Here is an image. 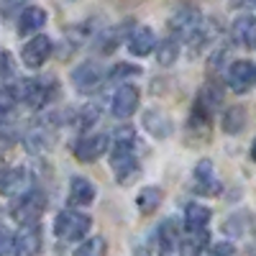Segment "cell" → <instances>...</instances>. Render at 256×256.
Returning <instances> with one entry per match:
<instances>
[{
	"label": "cell",
	"mask_w": 256,
	"mask_h": 256,
	"mask_svg": "<svg viewBox=\"0 0 256 256\" xmlns=\"http://www.w3.org/2000/svg\"><path fill=\"white\" fill-rule=\"evenodd\" d=\"M169 38H174L177 44H190L198 49L205 41V18L198 8L184 6L169 18Z\"/></svg>",
	"instance_id": "cell-1"
},
{
	"label": "cell",
	"mask_w": 256,
	"mask_h": 256,
	"mask_svg": "<svg viewBox=\"0 0 256 256\" xmlns=\"http://www.w3.org/2000/svg\"><path fill=\"white\" fill-rule=\"evenodd\" d=\"M92 228V218L82 210H62L56 220H54V233L56 238L64 244H77L90 233Z\"/></svg>",
	"instance_id": "cell-2"
},
{
	"label": "cell",
	"mask_w": 256,
	"mask_h": 256,
	"mask_svg": "<svg viewBox=\"0 0 256 256\" xmlns=\"http://www.w3.org/2000/svg\"><path fill=\"white\" fill-rule=\"evenodd\" d=\"M44 210H46L44 192L28 190V192H24V195L18 198V202H13L10 216H13V220H18L20 226H28V223H38V218H41V212H44Z\"/></svg>",
	"instance_id": "cell-3"
},
{
	"label": "cell",
	"mask_w": 256,
	"mask_h": 256,
	"mask_svg": "<svg viewBox=\"0 0 256 256\" xmlns=\"http://www.w3.org/2000/svg\"><path fill=\"white\" fill-rule=\"evenodd\" d=\"M105 80H108V72H105L98 62H82L72 70V84L82 95H90V92L100 90V84Z\"/></svg>",
	"instance_id": "cell-4"
},
{
	"label": "cell",
	"mask_w": 256,
	"mask_h": 256,
	"mask_svg": "<svg viewBox=\"0 0 256 256\" xmlns=\"http://www.w3.org/2000/svg\"><path fill=\"white\" fill-rule=\"evenodd\" d=\"M59 88L54 84L52 77H34V80H26L20 84V100H24L28 108H44V105L54 98Z\"/></svg>",
	"instance_id": "cell-5"
},
{
	"label": "cell",
	"mask_w": 256,
	"mask_h": 256,
	"mask_svg": "<svg viewBox=\"0 0 256 256\" xmlns=\"http://www.w3.org/2000/svg\"><path fill=\"white\" fill-rule=\"evenodd\" d=\"M192 190L198 192V195H202V198H216L218 192L223 190V184H220V180H218V174H216V166H212V162L210 159H200L198 162V166H195V172H192Z\"/></svg>",
	"instance_id": "cell-6"
},
{
	"label": "cell",
	"mask_w": 256,
	"mask_h": 256,
	"mask_svg": "<svg viewBox=\"0 0 256 256\" xmlns=\"http://www.w3.org/2000/svg\"><path fill=\"white\" fill-rule=\"evenodd\" d=\"M138 100H141V92L136 84H120V88L113 92L110 98V113L118 118V120H126V118H131L138 108Z\"/></svg>",
	"instance_id": "cell-7"
},
{
	"label": "cell",
	"mask_w": 256,
	"mask_h": 256,
	"mask_svg": "<svg viewBox=\"0 0 256 256\" xmlns=\"http://www.w3.org/2000/svg\"><path fill=\"white\" fill-rule=\"evenodd\" d=\"M108 146H110V138L105 134H84L74 144V156L82 164H90V162L100 159L105 152H108Z\"/></svg>",
	"instance_id": "cell-8"
},
{
	"label": "cell",
	"mask_w": 256,
	"mask_h": 256,
	"mask_svg": "<svg viewBox=\"0 0 256 256\" xmlns=\"http://www.w3.org/2000/svg\"><path fill=\"white\" fill-rule=\"evenodd\" d=\"M41 223H28L20 226L13 233V246H16V256H38L41 251Z\"/></svg>",
	"instance_id": "cell-9"
},
{
	"label": "cell",
	"mask_w": 256,
	"mask_h": 256,
	"mask_svg": "<svg viewBox=\"0 0 256 256\" xmlns=\"http://www.w3.org/2000/svg\"><path fill=\"white\" fill-rule=\"evenodd\" d=\"M52 52H54V41L49 36H44V34H38L20 49V59H24V64L28 70H38L41 64H46Z\"/></svg>",
	"instance_id": "cell-10"
},
{
	"label": "cell",
	"mask_w": 256,
	"mask_h": 256,
	"mask_svg": "<svg viewBox=\"0 0 256 256\" xmlns=\"http://www.w3.org/2000/svg\"><path fill=\"white\" fill-rule=\"evenodd\" d=\"M220 100H223V88L216 82V80H210L202 84V90L198 92V100H195V116L210 120L212 116H216V110L220 108Z\"/></svg>",
	"instance_id": "cell-11"
},
{
	"label": "cell",
	"mask_w": 256,
	"mask_h": 256,
	"mask_svg": "<svg viewBox=\"0 0 256 256\" xmlns=\"http://www.w3.org/2000/svg\"><path fill=\"white\" fill-rule=\"evenodd\" d=\"M226 82H228V88L233 92H248V88L256 82V67L251 62L246 59H238V62H233L230 67H228V74H226Z\"/></svg>",
	"instance_id": "cell-12"
},
{
	"label": "cell",
	"mask_w": 256,
	"mask_h": 256,
	"mask_svg": "<svg viewBox=\"0 0 256 256\" xmlns=\"http://www.w3.org/2000/svg\"><path fill=\"white\" fill-rule=\"evenodd\" d=\"M159 38L154 34V28L148 26H136L131 34H128V52L134 56H148L152 52H156Z\"/></svg>",
	"instance_id": "cell-13"
},
{
	"label": "cell",
	"mask_w": 256,
	"mask_h": 256,
	"mask_svg": "<svg viewBox=\"0 0 256 256\" xmlns=\"http://www.w3.org/2000/svg\"><path fill=\"white\" fill-rule=\"evenodd\" d=\"M31 177L24 166H8V169H0V195L13 198L20 195L26 187H28Z\"/></svg>",
	"instance_id": "cell-14"
},
{
	"label": "cell",
	"mask_w": 256,
	"mask_h": 256,
	"mask_svg": "<svg viewBox=\"0 0 256 256\" xmlns=\"http://www.w3.org/2000/svg\"><path fill=\"white\" fill-rule=\"evenodd\" d=\"M46 10L41 6H26L18 16V34L20 36H38V31L46 26Z\"/></svg>",
	"instance_id": "cell-15"
},
{
	"label": "cell",
	"mask_w": 256,
	"mask_h": 256,
	"mask_svg": "<svg viewBox=\"0 0 256 256\" xmlns=\"http://www.w3.org/2000/svg\"><path fill=\"white\" fill-rule=\"evenodd\" d=\"M110 166H113V174L120 184H131V180L138 174V159L134 152H120L110 156Z\"/></svg>",
	"instance_id": "cell-16"
},
{
	"label": "cell",
	"mask_w": 256,
	"mask_h": 256,
	"mask_svg": "<svg viewBox=\"0 0 256 256\" xmlns=\"http://www.w3.org/2000/svg\"><path fill=\"white\" fill-rule=\"evenodd\" d=\"M230 36L238 46L256 49V18L254 16H238L230 26Z\"/></svg>",
	"instance_id": "cell-17"
},
{
	"label": "cell",
	"mask_w": 256,
	"mask_h": 256,
	"mask_svg": "<svg viewBox=\"0 0 256 256\" xmlns=\"http://www.w3.org/2000/svg\"><path fill=\"white\" fill-rule=\"evenodd\" d=\"M144 128H146V131L152 134L154 138H166V136H172L174 123H172V118H169L164 110L152 108V110L144 113Z\"/></svg>",
	"instance_id": "cell-18"
},
{
	"label": "cell",
	"mask_w": 256,
	"mask_h": 256,
	"mask_svg": "<svg viewBox=\"0 0 256 256\" xmlns=\"http://www.w3.org/2000/svg\"><path fill=\"white\" fill-rule=\"evenodd\" d=\"M70 205L74 208H84L95 200V184L88 177H72L70 182V195H67Z\"/></svg>",
	"instance_id": "cell-19"
},
{
	"label": "cell",
	"mask_w": 256,
	"mask_h": 256,
	"mask_svg": "<svg viewBox=\"0 0 256 256\" xmlns=\"http://www.w3.org/2000/svg\"><path fill=\"white\" fill-rule=\"evenodd\" d=\"M210 218H212L210 208H205V205H200V202H190V205L184 208V228H187L190 233H202V230H208Z\"/></svg>",
	"instance_id": "cell-20"
},
{
	"label": "cell",
	"mask_w": 256,
	"mask_h": 256,
	"mask_svg": "<svg viewBox=\"0 0 256 256\" xmlns=\"http://www.w3.org/2000/svg\"><path fill=\"white\" fill-rule=\"evenodd\" d=\"M162 200H164V190L162 187H144L136 195V210L141 212V216H152V212L159 210Z\"/></svg>",
	"instance_id": "cell-21"
},
{
	"label": "cell",
	"mask_w": 256,
	"mask_h": 256,
	"mask_svg": "<svg viewBox=\"0 0 256 256\" xmlns=\"http://www.w3.org/2000/svg\"><path fill=\"white\" fill-rule=\"evenodd\" d=\"M205 246H208V230L202 233H187L184 238H180V256H202L205 254Z\"/></svg>",
	"instance_id": "cell-22"
},
{
	"label": "cell",
	"mask_w": 256,
	"mask_h": 256,
	"mask_svg": "<svg viewBox=\"0 0 256 256\" xmlns=\"http://www.w3.org/2000/svg\"><path fill=\"white\" fill-rule=\"evenodd\" d=\"M156 238L162 244V251H172L180 246V223L166 218L164 223H159V230H156Z\"/></svg>",
	"instance_id": "cell-23"
},
{
	"label": "cell",
	"mask_w": 256,
	"mask_h": 256,
	"mask_svg": "<svg viewBox=\"0 0 256 256\" xmlns=\"http://www.w3.org/2000/svg\"><path fill=\"white\" fill-rule=\"evenodd\" d=\"M24 146H26L28 154H41V152H46V148L52 146V136H49V131L44 126H36V128H31V131L26 134Z\"/></svg>",
	"instance_id": "cell-24"
},
{
	"label": "cell",
	"mask_w": 256,
	"mask_h": 256,
	"mask_svg": "<svg viewBox=\"0 0 256 256\" xmlns=\"http://www.w3.org/2000/svg\"><path fill=\"white\" fill-rule=\"evenodd\" d=\"M220 126H223V131L230 134V136H233V134H241L244 126H246V110L241 108V105H233V108H228V110L223 113Z\"/></svg>",
	"instance_id": "cell-25"
},
{
	"label": "cell",
	"mask_w": 256,
	"mask_h": 256,
	"mask_svg": "<svg viewBox=\"0 0 256 256\" xmlns=\"http://www.w3.org/2000/svg\"><path fill=\"white\" fill-rule=\"evenodd\" d=\"M134 148H136V131L131 126H120L118 131L113 134V154L134 152Z\"/></svg>",
	"instance_id": "cell-26"
},
{
	"label": "cell",
	"mask_w": 256,
	"mask_h": 256,
	"mask_svg": "<svg viewBox=\"0 0 256 256\" xmlns=\"http://www.w3.org/2000/svg\"><path fill=\"white\" fill-rule=\"evenodd\" d=\"M180 59V44L174 38H164L159 41L156 46V62L162 64V67H172V64Z\"/></svg>",
	"instance_id": "cell-27"
},
{
	"label": "cell",
	"mask_w": 256,
	"mask_h": 256,
	"mask_svg": "<svg viewBox=\"0 0 256 256\" xmlns=\"http://www.w3.org/2000/svg\"><path fill=\"white\" fill-rule=\"evenodd\" d=\"M126 28H128V24H126V26H118V28H110V31H105V34H100V36H98V41H95L98 52L110 54V52L120 44V36H123V31H126Z\"/></svg>",
	"instance_id": "cell-28"
},
{
	"label": "cell",
	"mask_w": 256,
	"mask_h": 256,
	"mask_svg": "<svg viewBox=\"0 0 256 256\" xmlns=\"http://www.w3.org/2000/svg\"><path fill=\"white\" fill-rule=\"evenodd\" d=\"M105 251H108V241H105L102 236H95V238H88L82 241L72 256H105Z\"/></svg>",
	"instance_id": "cell-29"
},
{
	"label": "cell",
	"mask_w": 256,
	"mask_h": 256,
	"mask_svg": "<svg viewBox=\"0 0 256 256\" xmlns=\"http://www.w3.org/2000/svg\"><path fill=\"white\" fill-rule=\"evenodd\" d=\"M136 74H141V67L126 64V62H118L108 70V80H126V77H136Z\"/></svg>",
	"instance_id": "cell-30"
},
{
	"label": "cell",
	"mask_w": 256,
	"mask_h": 256,
	"mask_svg": "<svg viewBox=\"0 0 256 256\" xmlns=\"http://www.w3.org/2000/svg\"><path fill=\"white\" fill-rule=\"evenodd\" d=\"M18 102V92L13 88H0V118H6Z\"/></svg>",
	"instance_id": "cell-31"
},
{
	"label": "cell",
	"mask_w": 256,
	"mask_h": 256,
	"mask_svg": "<svg viewBox=\"0 0 256 256\" xmlns=\"http://www.w3.org/2000/svg\"><path fill=\"white\" fill-rule=\"evenodd\" d=\"M0 256H16V246H13V233L0 226Z\"/></svg>",
	"instance_id": "cell-32"
},
{
	"label": "cell",
	"mask_w": 256,
	"mask_h": 256,
	"mask_svg": "<svg viewBox=\"0 0 256 256\" xmlns=\"http://www.w3.org/2000/svg\"><path fill=\"white\" fill-rule=\"evenodd\" d=\"M210 256H236V246H233L230 241H218V244H212L208 248Z\"/></svg>",
	"instance_id": "cell-33"
},
{
	"label": "cell",
	"mask_w": 256,
	"mask_h": 256,
	"mask_svg": "<svg viewBox=\"0 0 256 256\" xmlns=\"http://www.w3.org/2000/svg\"><path fill=\"white\" fill-rule=\"evenodd\" d=\"M100 113H102V110H100V105H98V102L90 105V108H84V110H82V126H84V128L92 126V123L100 118Z\"/></svg>",
	"instance_id": "cell-34"
},
{
	"label": "cell",
	"mask_w": 256,
	"mask_h": 256,
	"mask_svg": "<svg viewBox=\"0 0 256 256\" xmlns=\"http://www.w3.org/2000/svg\"><path fill=\"white\" fill-rule=\"evenodd\" d=\"M10 70H13V56H10V52L0 49V77H8Z\"/></svg>",
	"instance_id": "cell-35"
},
{
	"label": "cell",
	"mask_w": 256,
	"mask_h": 256,
	"mask_svg": "<svg viewBox=\"0 0 256 256\" xmlns=\"http://www.w3.org/2000/svg\"><path fill=\"white\" fill-rule=\"evenodd\" d=\"M251 159L256 162V141H254V146H251Z\"/></svg>",
	"instance_id": "cell-36"
}]
</instances>
